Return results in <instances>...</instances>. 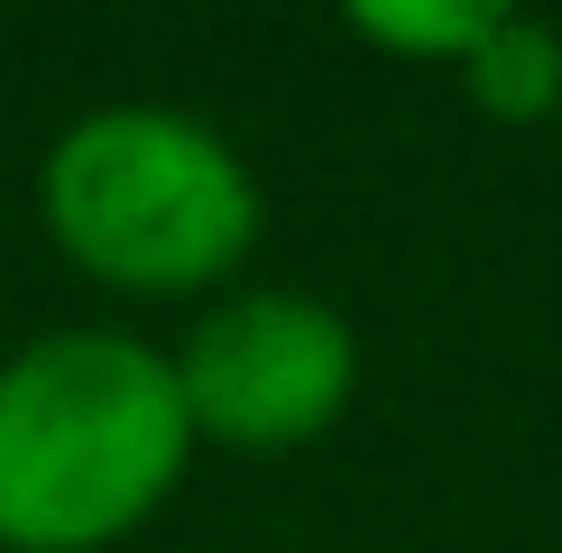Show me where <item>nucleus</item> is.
<instances>
[{
	"label": "nucleus",
	"instance_id": "2",
	"mask_svg": "<svg viewBox=\"0 0 562 553\" xmlns=\"http://www.w3.org/2000/svg\"><path fill=\"white\" fill-rule=\"evenodd\" d=\"M46 240L130 295H194L259 240V176L240 148L167 102L83 111L37 167Z\"/></svg>",
	"mask_w": 562,
	"mask_h": 553
},
{
	"label": "nucleus",
	"instance_id": "5",
	"mask_svg": "<svg viewBox=\"0 0 562 553\" xmlns=\"http://www.w3.org/2000/svg\"><path fill=\"white\" fill-rule=\"evenodd\" d=\"M350 29L379 37V46H406V56H471V46L498 29V10H480V0H442V10H350Z\"/></svg>",
	"mask_w": 562,
	"mask_h": 553
},
{
	"label": "nucleus",
	"instance_id": "3",
	"mask_svg": "<svg viewBox=\"0 0 562 553\" xmlns=\"http://www.w3.org/2000/svg\"><path fill=\"white\" fill-rule=\"evenodd\" d=\"M350 387H360L350 323L295 286L222 295L176 351V397H184L194 443H231V452L314 443L323 425H341Z\"/></svg>",
	"mask_w": 562,
	"mask_h": 553
},
{
	"label": "nucleus",
	"instance_id": "1",
	"mask_svg": "<svg viewBox=\"0 0 562 553\" xmlns=\"http://www.w3.org/2000/svg\"><path fill=\"white\" fill-rule=\"evenodd\" d=\"M194 461L176 360L130 332H37L0 360V553H102Z\"/></svg>",
	"mask_w": 562,
	"mask_h": 553
},
{
	"label": "nucleus",
	"instance_id": "4",
	"mask_svg": "<svg viewBox=\"0 0 562 553\" xmlns=\"http://www.w3.org/2000/svg\"><path fill=\"white\" fill-rule=\"evenodd\" d=\"M461 83H471V102L498 111V121H544L562 102V37L498 10V29L461 56Z\"/></svg>",
	"mask_w": 562,
	"mask_h": 553
}]
</instances>
